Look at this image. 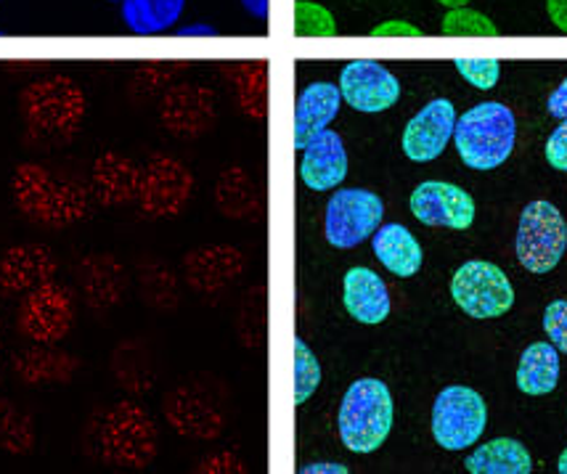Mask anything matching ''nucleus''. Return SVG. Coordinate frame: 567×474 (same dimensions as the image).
I'll list each match as a JSON object with an SVG mask.
<instances>
[{"mask_svg":"<svg viewBox=\"0 0 567 474\" xmlns=\"http://www.w3.org/2000/svg\"><path fill=\"white\" fill-rule=\"evenodd\" d=\"M443 35L449 38H496L498 27L491 22L488 17L481 11H472L464 6V9H449L443 17Z\"/></svg>","mask_w":567,"mask_h":474,"instance_id":"nucleus-32","label":"nucleus"},{"mask_svg":"<svg viewBox=\"0 0 567 474\" xmlns=\"http://www.w3.org/2000/svg\"><path fill=\"white\" fill-rule=\"evenodd\" d=\"M120 3H123L125 27L138 38L171 32L186 9V0H120Z\"/></svg>","mask_w":567,"mask_h":474,"instance_id":"nucleus-27","label":"nucleus"},{"mask_svg":"<svg viewBox=\"0 0 567 474\" xmlns=\"http://www.w3.org/2000/svg\"><path fill=\"white\" fill-rule=\"evenodd\" d=\"M241 6L255 19H268V13H271V0H241Z\"/></svg>","mask_w":567,"mask_h":474,"instance_id":"nucleus-42","label":"nucleus"},{"mask_svg":"<svg viewBox=\"0 0 567 474\" xmlns=\"http://www.w3.org/2000/svg\"><path fill=\"white\" fill-rule=\"evenodd\" d=\"M517 122L502 101H485L456 120L454 144L470 171H496L515 152Z\"/></svg>","mask_w":567,"mask_h":474,"instance_id":"nucleus-4","label":"nucleus"},{"mask_svg":"<svg viewBox=\"0 0 567 474\" xmlns=\"http://www.w3.org/2000/svg\"><path fill=\"white\" fill-rule=\"evenodd\" d=\"M395 422V403L382 379H355L346 390L337 414V430L348 451L374 453L390 437Z\"/></svg>","mask_w":567,"mask_h":474,"instance_id":"nucleus-2","label":"nucleus"},{"mask_svg":"<svg viewBox=\"0 0 567 474\" xmlns=\"http://www.w3.org/2000/svg\"><path fill=\"white\" fill-rule=\"evenodd\" d=\"M384 202L369 188H340L332 194L323 218V236L337 249H353L382 226Z\"/></svg>","mask_w":567,"mask_h":474,"instance_id":"nucleus-9","label":"nucleus"},{"mask_svg":"<svg viewBox=\"0 0 567 474\" xmlns=\"http://www.w3.org/2000/svg\"><path fill=\"white\" fill-rule=\"evenodd\" d=\"M559 384V350L551 342H533L517 363V390L525 395H549Z\"/></svg>","mask_w":567,"mask_h":474,"instance_id":"nucleus-26","label":"nucleus"},{"mask_svg":"<svg viewBox=\"0 0 567 474\" xmlns=\"http://www.w3.org/2000/svg\"><path fill=\"white\" fill-rule=\"evenodd\" d=\"M192 175L178 159L171 157H152L141 171L138 181V209L146 218H171L178 215L181 207L192 196Z\"/></svg>","mask_w":567,"mask_h":474,"instance_id":"nucleus-11","label":"nucleus"},{"mask_svg":"<svg viewBox=\"0 0 567 474\" xmlns=\"http://www.w3.org/2000/svg\"><path fill=\"white\" fill-rule=\"evenodd\" d=\"M13 205L27 220L45 228H66L87 215V192L59 178L38 162H22L11 175Z\"/></svg>","mask_w":567,"mask_h":474,"instance_id":"nucleus-1","label":"nucleus"},{"mask_svg":"<svg viewBox=\"0 0 567 474\" xmlns=\"http://www.w3.org/2000/svg\"><path fill=\"white\" fill-rule=\"evenodd\" d=\"M56 255L45 244H13L0 255V292L27 295L56 276Z\"/></svg>","mask_w":567,"mask_h":474,"instance_id":"nucleus-15","label":"nucleus"},{"mask_svg":"<svg viewBox=\"0 0 567 474\" xmlns=\"http://www.w3.org/2000/svg\"><path fill=\"white\" fill-rule=\"evenodd\" d=\"M295 35L297 38H334L337 22L332 11L313 0H297L295 3Z\"/></svg>","mask_w":567,"mask_h":474,"instance_id":"nucleus-33","label":"nucleus"},{"mask_svg":"<svg viewBox=\"0 0 567 474\" xmlns=\"http://www.w3.org/2000/svg\"><path fill=\"white\" fill-rule=\"evenodd\" d=\"M340 93L350 110L380 114L393 110L401 99V83L388 66L374 59H353L340 72Z\"/></svg>","mask_w":567,"mask_h":474,"instance_id":"nucleus-12","label":"nucleus"},{"mask_svg":"<svg viewBox=\"0 0 567 474\" xmlns=\"http://www.w3.org/2000/svg\"><path fill=\"white\" fill-rule=\"evenodd\" d=\"M464 470L470 474H530L533 456L515 437H496L491 443L477 445L464 458Z\"/></svg>","mask_w":567,"mask_h":474,"instance_id":"nucleus-25","label":"nucleus"},{"mask_svg":"<svg viewBox=\"0 0 567 474\" xmlns=\"http://www.w3.org/2000/svg\"><path fill=\"white\" fill-rule=\"evenodd\" d=\"M546 13H549L551 24L567 35V0H546Z\"/></svg>","mask_w":567,"mask_h":474,"instance_id":"nucleus-40","label":"nucleus"},{"mask_svg":"<svg viewBox=\"0 0 567 474\" xmlns=\"http://www.w3.org/2000/svg\"><path fill=\"white\" fill-rule=\"evenodd\" d=\"M110 3H117V0H110Z\"/></svg>","mask_w":567,"mask_h":474,"instance_id":"nucleus-47","label":"nucleus"},{"mask_svg":"<svg viewBox=\"0 0 567 474\" xmlns=\"http://www.w3.org/2000/svg\"><path fill=\"white\" fill-rule=\"evenodd\" d=\"M432 437L443 451H467L481 443L488 426V405L477 390L451 384L432 403Z\"/></svg>","mask_w":567,"mask_h":474,"instance_id":"nucleus-7","label":"nucleus"},{"mask_svg":"<svg viewBox=\"0 0 567 474\" xmlns=\"http://www.w3.org/2000/svg\"><path fill=\"white\" fill-rule=\"evenodd\" d=\"M112 371L120 388L131 392H146L152 388V363L146 361L144 348L138 342H123L114 350Z\"/></svg>","mask_w":567,"mask_h":474,"instance_id":"nucleus-29","label":"nucleus"},{"mask_svg":"<svg viewBox=\"0 0 567 474\" xmlns=\"http://www.w3.org/2000/svg\"><path fill=\"white\" fill-rule=\"evenodd\" d=\"M456 106L449 99H432L422 106L409 125L403 127V154L411 162H432L437 159L454 138L456 131Z\"/></svg>","mask_w":567,"mask_h":474,"instance_id":"nucleus-14","label":"nucleus"},{"mask_svg":"<svg viewBox=\"0 0 567 474\" xmlns=\"http://www.w3.org/2000/svg\"><path fill=\"white\" fill-rule=\"evenodd\" d=\"M0 329H3V321H0Z\"/></svg>","mask_w":567,"mask_h":474,"instance_id":"nucleus-46","label":"nucleus"},{"mask_svg":"<svg viewBox=\"0 0 567 474\" xmlns=\"http://www.w3.org/2000/svg\"><path fill=\"white\" fill-rule=\"evenodd\" d=\"M451 297L456 308L477 321L502 318L515 305V287L494 262L470 260L451 279Z\"/></svg>","mask_w":567,"mask_h":474,"instance_id":"nucleus-8","label":"nucleus"},{"mask_svg":"<svg viewBox=\"0 0 567 474\" xmlns=\"http://www.w3.org/2000/svg\"><path fill=\"white\" fill-rule=\"evenodd\" d=\"M342 93L334 83H310L302 87L295 104V148H306L313 135L327 131L329 122L340 114Z\"/></svg>","mask_w":567,"mask_h":474,"instance_id":"nucleus-20","label":"nucleus"},{"mask_svg":"<svg viewBox=\"0 0 567 474\" xmlns=\"http://www.w3.org/2000/svg\"><path fill=\"white\" fill-rule=\"evenodd\" d=\"M19 331L38 344H56L74 327V300L70 289L49 281L24 295L17 313Z\"/></svg>","mask_w":567,"mask_h":474,"instance_id":"nucleus-10","label":"nucleus"},{"mask_svg":"<svg viewBox=\"0 0 567 474\" xmlns=\"http://www.w3.org/2000/svg\"><path fill=\"white\" fill-rule=\"evenodd\" d=\"M557 472L559 474H567V449L559 453V458H557Z\"/></svg>","mask_w":567,"mask_h":474,"instance_id":"nucleus-45","label":"nucleus"},{"mask_svg":"<svg viewBox=\"0 0 567 474\" xmlns=\"http://www.w3.org/2000/svg\"><path fill=\"white\" fill-rule=\"evenodd\" d=\"M181 38H215L218 35V30H215L213 24H188V27H181L178 30Z\"/></svg>","mask_w":567,"mask_h":474,"instance_id":"nucleus-41","label":"nucleus"},{"mask_svg":"<svg viewBox=\"0 0 567 474\" xmlns=\"http://www.w3.org/2000/svg\"><path fill=\"white\" fill-rule=\"evenodd\" d=\"M302 474H348L346 464H308L302 466Z\"/></svg>","mask_w":567,"mask_h":474,"instance_id":"nucleus-43","label":"nucleus"},{"mask_svg":"<svg viewBox=\"0 0 567 474\" xmlns=\"http://www.w3.org/2000/svg\"><path fill=\"white\" fill-rule=\"evenodd\" d=\"M546 162L559 173H567V120H559V127L546 141Z\"/></svg>","mask_w":567,"mask_h":474,"instance_id":"nucleus-37","label":"nucleus"},{"mask_svg":"<svg viewBox=\"0 0 567 474\" xmlns=\"http://www.w3.org/2000/svg\"><path fill=\"white\" fill-rule=\"evenodd\" d=\"M411 215L424 226L467 231L475 223V199L449 181H424L411 192Z\"/></svg>","mask_w":567,"mask_h":474,"instance_id":"nucleus-13","label":"nucleus"},{"mask_svg":"<svg viewBox=\"0 0 567 474\" xmlns=\"http://www.w3.org/2000/svg\"><path fill=\"white\" fill-rule=\"evenodd\" d=\"M321 384V363L306 340H295V405L308 403Z\"/></svg>","mask_w":567,"mask_h":474,"instance_id":"nucleus-31","label":"nucleus"},{"mask_svg":"<svg viewBox=\"0 0 567 474\" xmlns=\"http://www.w3.org/2000/svg\"><path fill=\"white\" fill-rule=\"evenodd\" d=\"M141 171L120 152H104L93 162L91 194L101 207H123L138 196Z\"/></svg>","mask_w":567,"mask_h":474,"instance_id":"nucleus-19","label":"nucleus"},{"mask_svg":"<svg viewBox=\"0 0 567 474\" xmlns=\"http://www.w3.org/2000/svg\"><path fill=\"white\" fill-rule=\"evenodd\" d=\"M0 35H3V30H0Z\"/></svg>","mask_w":567,"mask_h":474,"instance_id":"nucleus-48","label":"nucleus"},{"mask_svg":"<svg viewBox=\"0 0 567 474\" xmlns=\"http://www.w3.org/2000/svg\"><path fill=\"white\" fill-rule=\"evenodd\" d=\"M78 284L83 292L87 308L93 310H112L125 300L127 287V268L112 253H93L80 260Z\"/></svg>","mask_w":567,"mask_h":474,"instance_id":"nucleus-16","label":"nucleus"},{"mask_svg":"<svg viewBox=\"0 0 567 474\" xmlns=\"http://www.w3.org/2000/svg\"><path fill=\"white\" fill-rule=\"evenodd\" d=\"M348 175V152L342 135L321 131L308 141L300 159V181L310 192H332Z\"/></svg>","mask_w":567,"mask_h":474,"instance_id":"nucleus-17","label":"nucleus"},{"mask_svg":"<svg viewBox=\"0 0 567 474\" xmlns=\"http://www.w3.org/2000/svg\"><path fill=\"white\" fill-rule=\"evenodd\" d=\"M35 422L11 401H0V451L24 456L35 449Z\"/></svg>","mask_w":567,"mask_h":474,"instance_id":"nucleus-28","label":"nucleus"},{"mask_svg":"<svg viewBox=\"0 0 567 474\" xmlns=\"http://www.w3.org/2000/svg\"><path fill=\"white\" fill-rule=\"evenodd\" d=\"M567 249V220L546 199L530 202L519 213L515 253L519 266L536 276L551 274Z\"/></svg>","mask_w":567,"mask_h":474,"instance_id":"nucleus-6","label":"nucleus"},{"mask_svg":"<svg viewBox=\"0 0 567 474\" xmlns=\"http://www.w3.org/2000/svg\"><path fill=\"white\" fill-rule=\"evenodd\" d=\"M241 274V255L231 247H205L186 257L188 284L210 295Z\"/></svg>","mask_w":567,"mask_h":474,"instance_id":"nucleus-24","label":"nucleus"},{"mask_svg":"<svg viewBox=\"0 0 567 474\" xmlns=\"http://www.w3.org/2000/svg\"><path fill=\"white\" fill-rule=\"evenodd\" d=\"M78 356L59 350L56 344H38L13 356V374L24 384H70L78 374Z\"/></svg>","mask_w":567,"mask_h":474,"instance_id":"nucleus-21","label":"nucleus"},{"mask_svg":"<svg viewBox=\"0 0 567 474\" xmlns=\"http://www.w3.org/2000/svg\"><path fill=\"white\" fill-rule=\"evenodd\" d=\"M165 416L184 437H215L220 432V416L215 405L192 388H178L165 398Z\"/></svg>","mask_w":567,"mask_h":474,"instance_id":"nucleus-22","label":"nucleus"},{"mask_svg":"<svg viewBox=\"0 0 567 474\" xmlns=\"http://www.w3.org/2000/svg\"><path fill=\"white\" fill-rule=\"evenodd\" d=\"M19 112L35 135L66 138L85 117V96L70 78L51 74L24 87L19 96Z\"/></svg>","mask_w":567,"mask_h":474,"instance_id":"nucleus-5","label":"nucleus"},{"mask_svg":"<svg viewBox=\"0 0 567 474\" xmlns=\"http://www.w3.org/2000/svg\"><path fill=\"white\" fill-rule=\"evenodd\" d=\"M422 30L411 22H401V19H390V22L377 24L371 30V38H420Z\"/></svg>","mask_w":567,"mask_h":474,"instance_id":"nucleus-38","label":"nucleus"},{"mask_svg":"<svg viewBox=\"0 0 567 474\" xmlns=\"http://www.w3.org/2000/svg\"><path fill=\"white\" fill-rule=\"evenodd\" d=\"M546 110L555 120H567V78L551 91L549 101H546Z\"/></svg>","mask_w":567,"mask_h":474,"instance_id":"nucleus-39","label":"nucleus"},{"mask_svg":"<svg viewBox=\"0 0 567 474\" xmlns=\"http://www.w3.org/2000/svg\"><path fill=\"white\" fill-rule=\"evenodd\" d=\"M138 287H141V297H144V302L154 305V308L165 310L175 302L173 276L162 266H157V262H148V266L146 262H141Z\"/></svg>","mask_w":567,"mask_h":474,"instance_id":"nucleus-34","label":"nucleus"},{"mask_svg":"<svg viewBox=\"0 0 567 474\" xmlns=\"http://www.w3.org/2000/svg\"><path fill=\"white\" fill-rule=\"evenodd\" d=\"M342 302H346L348 316L367 327H380L390 316V292L388 284L377 270L367 266H355L346 274L342 281Z\"/></svg>","mask_w":567,"mask_h":474,"instance_id":"nucleus-18","label":"nucleus"},{"mask_svg":"<svg viewBox=\"0 0 567 474\" xmlns=\"http://www.w3.org/2000/svg\"><path fill=\"white\" fill-rule=\"evenodd\" d=\"M96 456L117 470H144L157 456V424L138 403L120 401L96 422L93 430Z\"/></svg>","mask_w":567,"mask_h":474,"instance_id":"nucleus-3","label":"nucleus"},{"mask_svg":"<svg viewBox=\"0 0 567 474\" xmlns=\"http://www.w3.org/2000/svg\"><path fill=\"white\" fill-rule=\"evenodd\" d=\"M218 207L228 215V218H249V215L255 213L258 199H255V188L245 173H223V178L218 183Z\"/></svg>","mask_w":567,"mask_h":474,"instance_id":"nucleus-30","label":"nucleus"},{"mask_svg":"<svg viewBox=\"0 0 567 474\" xmlns=\"http://www.w3.org/2000/svg\"><path fill=\"white\" fill-rule=\"evenodd\" d=\"M371 247H374L377 260L398 279H411L422 270V244L401 223H384V226L377 228L374 236H371Z\"/></svg>","mask_w":567,"mask_h":474,"instance_id":"nucleus-23","label":"nucleus"},{"mask_svg":"<svg viewBox=\"0 0 567 474\" xmlns=\"http://www.w3.org/2000/svg\"><path fill=\"white\" fill-rule=\"evenodd\" d=\"M456 72L477 91H491L502 78V61L498 59H467L458 56L454 59Z\"/></svg>","mask_w":567,"mask_h":474,"instance_id":"nucleus-35","label":"nucleus"},{"mask_svg":"<svg viewBox=\"0 0 567 474\" xmlns=\"http://www.w3.org/2000/svg\"><path fill=\"white\" fill-rule=\"evenodd\" d=\"M544 331L559 353L567 356V300H555L546 305Z\"/></svg>","mask_w":567,"mask_h":474,"instance_id":"nucleus-36","label":"nucleus"},{"mask_svg":"<svg viewBox=\"0 0 567 474\" xmlns=\"http://www.w3.org/2000/svg\"><path fill=\"white\" fill-rule=\"evenodd\" d=\"M437 3L445 6V9H464V6H467L470 0H437Z\"/></svg>","mask_w":567,"mask_h":474,"instance_id":"nucleus-44","label":"nucleus"}]
</instances>
